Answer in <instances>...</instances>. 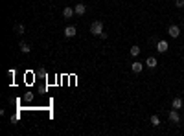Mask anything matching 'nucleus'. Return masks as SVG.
I'll list each match as a JSON object with an SVG mask.
<instances>
[{
	"mask_svg": "<svg viewBox=\"0 0 184 136\" xmlns=\"http://www.w3.org/2000/svg\"><path fill=\"white\" fill-rule=\"evenodd\" d=\"M101 31H103V20H94V22L90 24V33L99 37Z\"/></svg>",
	"mask_w": 184,
	"mask_h": 136,
	"instance_id": "1",
	"label": "nucleus"
},
{
	"mask_svg": "<svg viewBox=\"0 0 184 136\" xmlns=\"http://www.w3.org/2000/svg\"><path fill=\"white\" fill-rule=\"evenodd\" d=\"M168 35H169V37H173V39L180 37V28H179L177 24H171V26L168 28Z\"/></svg>",
	"mask_w": 184,
	"mask_h": 136,
	"instance_id": "2",
	"label": "nucleus"
},
{
	"mask_svg": "<svg viewBox=\"0 0 184 136\" xmlns=\"http://www.w3.org/2000/svg\"><path fill=\"white\" fill-rule=\"evenodd\" d=\"M76 33H77L76 26H66V28H65V37H68V39L76 37Z\"/></svg>",
	"mask_w": 184,
	"mask_h": 136,
	"instance_id": "3",
	"label": "nucleus"
},
{
	"mask_svg": "<svg viewBox=\"0 0 184 136\" xmlns=\"http://www.w3.org/2000/svg\"><path fill=\"white\" fill-rule=\"evenodd\" d=\"M168 48H169L168 40H158V42H156V50H158L160 53H166V52H168Z\"/></svg>",
	"mask_w": 184,
	"mask_h": 136,
	"instance_id": "4",
	"label": "nucleus"
},
{
	"mask_svg": "<svg viewBox=\"0 0 184 136\" xmlns=\"http://www.w3.org/2000/svg\"><path fill=\"white\" fill-rule=\"evenodd\" d=\"M169 121H173V123H179V121H180V114H179L177 108H173V110L169 112Z\"/></svg>",
	"mask_w": 184,
	"mask_h": 136,
	"instance_id": "5",
	"label": "nucleus"
},
{
	"mask_svg": "<svg viewBox=\"0 0 184 136\" xmlns=\"http://www.w3.org/2000/svg\"><path fill=\"white\" fill-rule=\"evenodd\" d=\"M131 70H133L134 74H140L142 70H144V63H140V61H134V63L131 64Z\"/></svg>",
	"mask_w": 184,
	"mask_h": 136,
	"instance_id": "6",
	"label": "nucleus"
},
{
	"mask_svg": "<svg viewBox=\"0 0 184 136\" xmlns=\"http://www.w3.org/2000/svg\"><path fill=\"white\" fill-rule=\"evenodd\" d=\"M74 15H76V9L70 8V6H66V8L63 9V17H65V18H72Z\"/></svg>",
	"mask_w": 184,
	"mask_h": 136,
	"instance_id": "7",
	"label": "nucleus"
},
{
	"mask_svg": "<svg viewBox=\"0 0 184 136\" xmlns=\"http://www.w3.org/2000/svg\"><path fill=\"white\" fill-rule=\"evenodd\" d=\"M74 9H76V15H85V11H87L85 4H76V6H74Z\"/></svg>",
	"mask_w": 184,
	"mask_h": 136,
	"instance_id": "8",
	"label": "nucleus"
},
{
	"mask_svg": "<svg viewBox=\"0 0 184 136\" xmlns=\"http://www.w3.org/2000/svg\"><path fill=\"white\" fill-rule=\"evenodd\" d=\"M156 64H158V61H156L155 57H147V61H146L147 68H156Z\"/></svg>",
	"mask_w": 184,
	"mask_h": 136,
	"instance_id": "9",
	"label": "nucleus"
},
{
	"mask_svg": "<svg viewBox=\"0 0 184 136\" xmlns=\"http://www.w3.org/2000/svg\"><path fill=\"white\" fill-rule=\"evenodd\" d=\"M171 107H173V108H177V110H179V108H182V98H173Z\"/></svg>",
	"mask_w": 184,
	"mask_h": 136,
	"instance_id": "10",
	"label": "nucleus"
},
{
	"mask_svg": "<svg viewBox=\"0 0 184 136\" xmlns=\"http://www.w3.org/2000/svg\"><path fill=\"white\" fill-rule=\"evenodd\" d=\"M20 52H22V53H30V52H31L30 44H28V42H24V40H20Z\"/></svg>",
	"mask_w": 184,
	"mask_h": 136,
	"instance_id": "11",
	"label": "nucleus"
},
{
	"mask_svg": "<svg viewBox=\"0 0 184 136\" xmlns=\"http://www.w3.org/2000/svg\"><path fill=\"white\" fill-rule=\"evenodd\" d=\"M131 55H133V57L140 55V46H136V44H134V46H131Z\"/></svg>",
	"mask_w": 184,
	"mask_h": 136,
	"instance_id": "12",
	"label": "nucleus"
},
{
	"mask_svg": "<svg viewBox=\"0 0 184 136\" xmlns=\"http://www.w3.org/2000/svg\"><path fill=\"white\" fill-rule=\"evenodd\" d=\"M151 125H153V127H158V125H160V120H158V116H156V114H153V116H151Z\"/></svg>",
	"mask_w": 184,
	"mask_h": 136,
	"instance_id": "13",
	"label": "nucleus"
},
{
	"mask_svg": "<svg viewBox=\"0 0 184 136\" xmlns=\"http://www.w3.org/2000/svg\"><path fill=\"white\" fill-rule=\"evenodd\" d=\"M15 31L18 33V35H22V33L26 31V28H24V26H22V24H17V26H15Z\"/></svg>",
	"mask_w": 184,
	"mask_h": 136,
	"instance_id": "14",
	"label": "nucleus"
},
{
	"mask_svg": "<svg viewBox=\"0 0 184 136\" xmlns=\"http://www.w3.org/2000/svg\"><path fill=\"white\" fill-rule=\"evenodd\" d=\"M175 8H184V0H175Z\"/></svg>",
	"mask_w": 184,
	"mask_h": 136,
	"instance_id": "15",
	"label": "nucleus"
},
{
	"mask_svg": "<svg viewBox=\"0 0 184 136\" xmlns=\"http://www.w3.org/2000/svg\"><path fill=\"white\" fill-rule=\"evenodd\" d=\"M107 37H109V35H107L105 31H101V33H99V39H107Z\"/></svg>",
	"mask_w": 184,
	"mask_h": 136,
	"instance_id": "16",
	"label": "nucleus"
}]
</instances>
